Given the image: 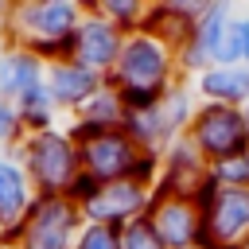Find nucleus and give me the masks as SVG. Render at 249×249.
<instances>
[{
    "instance_id": "obj_7",
    "label": "nucleus",
    "mask_w": 249,
    "mask_h": 249,
    "mask_svg": "<svg viewBox=\"0 0 249 249\" xmlns=\"http://www.w3.org/2000/svg\"><path fill=\"white\" fill-rule=\"evenodd\" d=\"M31 171L47 195H70V187L82 175L78 140L62 136V132H39L31 144Z\"/></svg>"
},
{
    "instance_id": "obj_6",
    "label": "nucleus",
    "mask_w": 249,
    "mask_h": 249,
    "mask_svg": "<svg viewBox=\"0 0 249 249\" xmlns=\"http://www.w3.org/2000/svg\"><path fill=\"white\" fill-rule=\"evenodd\" d=\"M152 195H156V187H148L140 179H117V183H97L78 206H82L86 222H101V226L124 230L128 222L148 214Z\"/></svg>"
},
{
    "instance_id": "obj_4",
    "label": "nucleus",
    "mask_w": 249,
    "mask_h": 249,
    "mask_svg": "<svg viewBox=\"0 0 249 249\" xmlns=\"http://www.w3.org/2000/svg\"><path fill=\"white\" fill-rule=\"evenodd\" d=\"M195 202L202 210V249H237L241 241H249V191L245 187H218L214 179H206Z\"/></svg>"
},
{
    "instance_id": "obj_11",
    "label": "nucleus",
    "mask_w": 249,
    "mask_h": 249,
    "mask_svg": "<svg viewBox=\"0 0 249 249\" xmlns=\"http://www.w3.org/2000/svg\"><path fill=\"white\" fill-rule=\"evenodd\" d=\"M206 179H210L206 160L191 148V140H187V136H179V140L160 156V179H156V191L195 198V195L202 191V183H206Z\"/></svg>"
},
{
    "instance_id": "obj_3",
    "label": "nucleus",
    "mask_w": 249,
    "mask_h": 249,
    "mask_svg": "<svg viewBox=\"0 0 249 249\" xmlns=\"http://www.w3.org/2000/svg\"><path fill=\"white\" fill-rule=\"evenodd\" d=\"M237 16V4L230 0H202L198 16L191 19L187 39L179 43V70L191 82L195 74L210 66H226V43H230V23Z\"/></svg>"
},
{
    "instance_id": "obj_18",
    "label": "nucleus",
    "mask_w": 249,
    "mask_h": 249,
    "mask_svg": "<svg viewBox=\"0 0 249 249\" xmlns=\"http://www.w3.org/2000/svg\"><path fill=\"white\" fill-rule=\"evenodd\" d=\"M226 62L249 66V8L237 4V16L230 23V43H226Z\"/></svg>"
},
{
    "instance_id": "obj_2",
    "label": "nucleus",
    "mask_w": 249,
    "mask_h": 249,
    "mask_svg": "<svg viewBox=\"0 0 249 249\" xmlns=\"http://www.w3.org/2000/svg\"><path fill=\"white\" fill-rule=\"evenodd\" d=\"M82 156V175L93 183H117V179H140L156 187L160 179V156H148L124 128H105L89 136H74Z\"/></svg>"
},
{
    "instance_id": "obj_9",
    "label": "nucleus",
    "mask_w": 249,
    "mask_h": 249,
    "mask_svg": "<svg viewBox=\"0 0 249 249\" xmlns=\"http://www.w3.org/2000/svg\"><path fill=\"white\" fill-rule=\"evenodd\" d=\"M82 206L66 195H43L27 222V249H74Z\"/></svg>"
},
{
    "instance_id": "obj_10",
    "label": "nucleus",
    "mask_w": 249,
    "mask_h": 249,
    "mask_svg": "<svg viewBox=\"0 0 249 249\" xmlns=\"http://www.w3.org/2000/svg\"><path fill=\"white\" fill-rule=\"evenodd\" d=\"M121 47H124V31H121V27H113L105 16H97V12H93V16H82L70 58H74L78 66H86V70H93V74L109 78V74H113V66H117Z\"/></svg>"
},
{
    "instance_id": "obj_14",
    "label": "nucleus",
    "mask_w": 249,
    "mask_h": 249,
    "mask_svg": "<svg viewBox=\"0 0 249 249\" xmlns=\"http://www.w3.org/2000/svg\"><path fill=\"white\" fill-rule=\"evenodd\" d=\"M101 86H105V78L93 74V70H86V66H78L74 58L51 66V97L54 101H66V105H78L82 109Z\"/></svg>"
},
{
    "instance_id": "obj_22",
    "label": "nucleus",
    "mask_w": 249,
    "mask_h": 249,
    "mask_svg": "<svg viewBox=\"0 0 249 249\" xmlns=\"http://www.w3.org/2000/svg\"><path fill=\"white\" fill-rule=\"evenodd\" d=\"M237 249H249V241H241V245H237Z\"/></svg>"
},
{
    "instance_id": "obj_23",
    "label": "nucleus",
    "mask_w": 249,
    "mask_h": 249,
    "mask_svg": "<svg viewBox=\"0 0 249 249\" xmlns=\"http://www.w3.org/2000/svg\"><path fill=\"white\" fill-rule=\"evenodd\" d=\"M198 249H202V245H198Z\"/></svg>"
},
{
    "instance_id": "obj_12",
    "label": "nucleus",
    "mask_w": 249,
    "mask_h": 249,
    "mask_svg": "<svg viewBox=\"0 0 249 249\" xmlns=\"http://www.w3.org/2000/svg\"><path fill=\"white\" fill-rule=\"evenodd\" d=\"M191 89L198 93V101L245 109L249 105V66H241V62L210 66V70H202V74L191 78Z\"/></svg>"
},
{
    "instance_id": "obj_21",
    "label": "nucleus",
    "mask_w": 249,
    "mask_h": 249,
    "mask_svg": "<svg viewBox=\"0 0 249 249\" xmlns=\"http://www.w3.org/2000/svg\"><path fill=\"white\" fill-rule=\"evenodd\" d=\"M241 117H245V144H249V105L241 109Z\"/></svg>"
},
{
    "instance_id": "obj_8",
    "label": "nucleus",
    "mask_w": 249,
    "mask_h": 249,
    "mask_svg": "<svg viewBox=\"0 0 249 249\" xmlns=\"http://www.w3.org/2000/svg\"><path fill=\"white\" fill-rule=\"evenodd\" d=\"M144 218L156 226V233H160V241L167 249H198L202 245V210L187 195L156 191Z\"/></svg>"
},
{
    "instance_id": "obj_5",
    "label": "nucleus",
    "mask_w": 249,
    "mask_h": 249,
    "mask_svg": "<svg viewBox=\"0 0 249 249\" xmlns=\"http://www.w3.org/2000/svg\"><path fill=\"white\" fill-rule=\"evenodd\" d=\"M187 140H191V148H195V152L206 160V167H210V163L230 160V156H237V152L249 148V144H245V117H241V109H233V105L198 101V109H195V117H191V124H187Z\"/></svg>"
},
{
    "instance_id": "obj_15",
    "label": "nucleus",
    "mask_w": 249,
    "mask_h": 249,
    "mask_svg": "<svg viewBox=\"0 0 249 249\" xmlns=\"http://www.w3.org/2000/svg\"><path fill=\"white\" fill-rule=\"evenodd\" d=\"M0 82H4L8 93H16V97L23 101V97H31V93L43 89V70H39L35 58L16 54V58H8V62L0 66Z\"/></svg>"
},
{
    "instance_id": "obj_16",
    "label": "nucleus",
    "mask_w": 249,
    "mask_h": 249,
    "mask_svg": "<svg viewBox=\"0 0 249 249\" xmlns=\"http://www.w3.org/2000/svg\"><path fill=\"white\" fill-rule=\"evenodd\" d=\"M27 206V187L23 175L12 163H0V218H16Z\"/></svg>"
},
{
    "instance_id": "obj_13",
    "label": "nucleus",
    "mask_w": 249,
    "mask_h": 249,
    "mask_svg": "<svg viewBox=\"0 0 249 249\" xmlns=\"http://www.w3.org/2000/svg\"><path fill=\"white\" fill-rule=\"evenodd\" d=\"M78 23H82V12H78V4H66V0H51V4L27 8V27H31L47 47L74 51Z\"/></svg>"
},
{
    "instance_id": "obj_20",
    "label": "nucleus",
    "mask_w": 249,
    "mask_h": 249,
    "mask_svg": "<svg viewBox=\"0 0 249 249\" xmlns=\"http://www.w3.org/2000/svg\"><path fill=\"white\" fill-rule=\"evenodd\" d=\"M74 249H121V230L101 226V222H86V226L78 230Z\"/></svg>"
},
{
    "instance_id": "obj_17",
    "label": "nucleus",
    "mask_w": 249,
    "mask_h": 249,
    "mask_svg": "<svg viewBox=\"0 0 249 249\" xmlns=\"http://www.w3.org/2000/svg\"><path fill=\"white\" fill-rule=\"evenodd\" d=\"M206 171H210V179H214L218 187H245V191H249V148L237 152V156H230V160L210 163Z\"/></svg>"
},
{
    "instance_id": "obj_1",
    "label": "nucleus",
    "mask_w": 249,
    "mask_h": 249,
    "mask_svg": "<svg viewBox=\"0 0 249 249\" xmlns=\"http://www.w3.org/2000/svg\"><path fill=\"white\" fill-rule=\"evenodd\" d=\"M179 82H187L183 78V70H179V51L167 43V39H160V35H152V31H132V35H124V47H121V54H117V66H113V74H109V86L121 93V101H124V113L128 109H148V105H156L163 93H171Z\"/></svg>"
},
{
    "instance_id": "obj_19",
    "label": "nucleus",
    "mask_w": 249,
    "mask_h": 249,
    "mask_svg": "<svg viewBox=\"0 0 249 249\" xmlns=\"http://www.w3.org/2000/svg\"><path fill=\"white\" fill-rule=\"evenodd\" d=\"M121 249H167V245L160 241V233L148 218H136L121 230Z\"/></svg>"
}]
</instances>
